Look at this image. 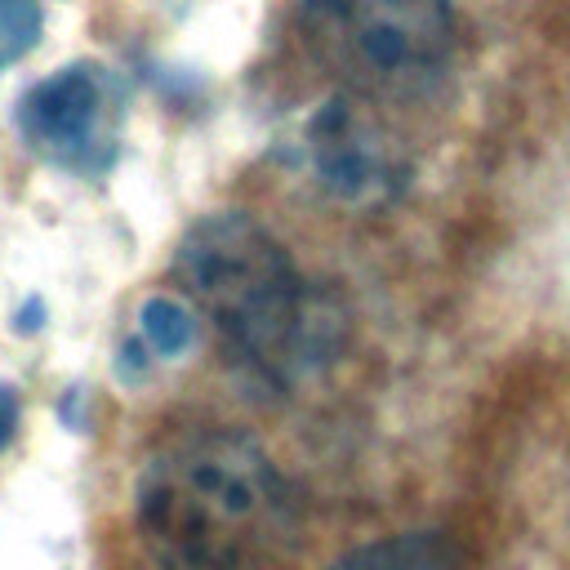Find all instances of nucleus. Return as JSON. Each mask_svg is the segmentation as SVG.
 <instances>
[{"instance_id": "nucleus-1", "label": "nucleus", "mask_w": 570, "mask_h": 570, "mask_svg": "<svg viewBox=\"0 0 570 570\" xmlns=\"http://www.w3.org/2000/svg\"><path fill=\"white\" fill-rule=\"evenodd\" d=\"M138 525L178 570H245L289 530V499L249 436L200 428L147 459Z\"/></svg>"}, {"instance_id": "nucleus-2", "label": "nucleus", "mask_w": 570, "mask_h": 570, "mask_svg": "<svg viewBox=\"0 0 570 570\" xmlns=\"http://www.w3.org/2000/svg\"><path fill=\"white\" fill-rule=\"evenodd\" d=\"M303 40L361 102L428 98L454 62L445 0H303Z\"/></svg>"}, {"instance_id": "nucleus-3", "label": "nucleus", "mask_w": 570, "mask_h": 570, "mask_svg": "<svg viewBox=\"0 0 570 570\" xmlns=\"http://www.w3.org/2000/svg\"><path fill=\"white\" fill-rule=\"evenodd\" d=\"M174 272L245 361L272 365L289 352L303 321V285L289 254L254 218L232 209L200 218L183 236Z\"/></svg>"}, {"instance_id": "nucleus-4", "label": "nucleus", "mask_w": 570, "mask_h": 570, "mask_svg": "<svg viewBox=\"0 0 570 570\" xmlns=\"http://www.w3.org/2000/svg\"><path fill=\"white\" fill-rule=\"evenodd\" d=\"M116 89L98 67H62L18 102V129L31 151L62 169L98 174L116 156Z\"/></svg>"}, {"instance_id": "nucleus-5", "label": "nucleus", "mask_w": 570, "mask_h": 570, "mask_svg": "<svg viewBox=\"0 0 570 570\" xmlns=\"http://www.w3.org/2000/svg\"><path fill=\"white\" fill-rule=\"evenodd\" d=\"M303 151L312 160V174L325 191L365 205V200H383L396 191L405 165L401 151L392 147V138L374 125V116L365 111L361 98L343 94L330 98L303 129Z\"/></svg>"}, {"instance_id": "nucleus-6", "label": "nucleus", "mask_w": 570, "mask_h": 570, "mask_svg": "<svg viewBox=\"0 0 570 570\" xmlns=\"http://www.w3.org/2000/svg\"><path fill=\"white\" fill-rule=\"evenodd\" d=\"M325 570H454V548L432 530H410L361 543L338 561H330Z\"/></svg>"}, {"instance_id": "nucleus-7", "label": "nucleus", "mask_w": 570, "mask_h": 570, "mask_svg": "<svg viewBox=\"0 0 570 570\" xmlns=\"http://www.w3.org/2000/svg\"><path fill=\"white\" fill-rule=\"evenodd\" d=\"M138 330L156 356H183L196 343V316L169 294H151L138 307Z\"/></svg>"}, {"instance_id": "nucleus-8", "label": "nucleus", "mask_w": 570, "mask_h": 570, "mask_svg": "<svg viewBox=\"0 0 570 570\" xmlns=\"http://www.w3.org/2000/svg\"><path fill=\"white\" fill-rule=\"evenodd\" d=\"M40 36V4L36 0H0V67L22 58Z\"/></svg>"}, {"instance_id": "nucleus-9", "label": "nucleus", "mask_w": 570, "mask_h": 570, "mask_svg": "<svg viewBox=\"0 0 570 570\" xmlns=\"http://www.w3.org/2000/svg\"><path fill=\"white\" fill-rule=\"evenodd\" d=\"M18 414H22L18 392H13L9 383H0V450L13 441V432H18Z\"/></svg>"}, {"instance_id": "nucleus-10", "label": "nucleus", "mask_w": 570, "mask_h": 570, "mask_svg": "<svg viewBox=\"0 0 570 570\" xmlns=\"http://www.w3.org/2000/svg\"><path fill=\"white\" fill-rule=\"evenodd\" d=\"M13 325H18V330H27V334H31V330H40V303L31 298V303H27V307L13 316Z\"/></svg>"}]
</instances>
